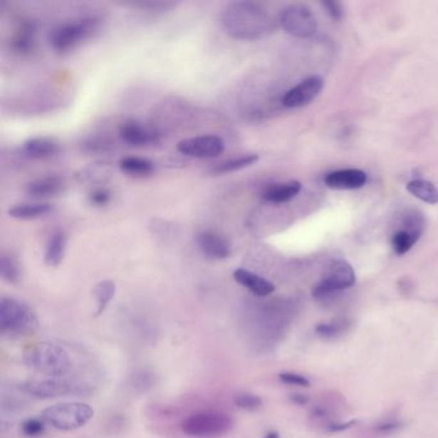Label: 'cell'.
<instances>
[{
  "label": "cell",
  "mask_w": 438,
  "mask_h": 438,
  "mask_svg": "<svg viewBox=\"0 0 438 438\" xmlns=\"http://www.w3.org/2000/svg\"><path fill=\"white\" fill-rule=\"evenodd\" d=\"M221 25L233 39L257 40L274 33V19L265 8L252 1H234L224 9Z\"/></svg>",
  "instance_id": "1"
},
{
  "label": "cell",
  "mask_w": 438,
  "mask_h": 438,
  "mask_svg": "<svg viewBox=\"0 0 438 438\" xmlns=\"http://www.w3.org/2000/svg\"><path fill=\"white\" fill-rule=\"evenodd\" d=\"M24 361L35 372L52 378H63L72 369L71 358L65 348L49 342L27 346L24 350Z\"/></svg>",
  "instance_id": "2"
},
{
  "label": "cell",
  "mask_w": 438,
  "mask_h": 438,
  "mask_svg": "<svg viewBox=\"0 0 438 438\" xmlns=\"http://www.w3.org/2000/svg\"><path fill=\"white\" fill-rule=\"evenodd\" d=\"M39 319L33 308L25 302L12 297L0 301V332L8 338H22L35 333Z\"/></svg>",
  "instance_id": "3"
},
{
  "label": "cell",
  "mask_w": 438,
  "mask_h": 438,
  "mask_svg": "<svg viewBox=\"0 0 438 438\" xmlns=\"http://www.w3.org/2000/svg\"><path fill=\"white\" fill-rule=\"evenodd\" d=\"M100 21L97 17H83L67 21L53 27L48 36L49 44L56 52L66 53L92 38L98 31Z\"/></svg>",
  "instance_id": "4"
},
{
  "label": "cell",
  "mask_w": 438,
  "mask_h": 438,
  "mask_svg": "<svg viewBox=\"0 0 438 438\" xmlns=\"http://www.w3.org/2000/svg\"><path fill=\"white\" fill-rule=\"evenodd\" d=\"M94 417V410L84 402H59L48 406L40 414V419L48 427L57 431H76L88 424Z\"/></svg>",
  "instance_id": "5"
},
{
  "label": "cell",
  "mask_w": 438,
  "mask_h": 438,
  "mask_svg": "<svg viewBox=\"0 0 438 438\" xmlns=\"http://www.w3.org/2000/svg\"><path fill=\"white\" fill-rule=\"evenodd\" d=\"M233 425V419L224 412H201L184 419L182 431L192 438H217L229 433Z\"/></svg>",
  "instance_id": "6"
},
{
  "label": "cell",
  "mask_w": 438,
  "mask_h": 438,
  "mask_svg": "<svg viewBox=\"0 0 438 438\" xmlns=\"http://www.w3.org/2000/svg\"><path fill=\"white\" fill-rule=\"evenodd\" d=\"M356 281L353 268L345 260H335L328 266L327 273L314 288L315 300H324L329 296L353 287Z\"/></svg>",
  "instance_id": "7"
},
{
  "label": "cell",
  "mask_w": 438,
  "mask_h": 438,
  "mask_svg": "<svg viewBox=\"0 0 438 438\" xmlns=\"http://www.w3.org/2000/svg\"><path fill=\"white\" fill-rule=\"evenodd\" d=\"M281 27L297 38H310L316 33L318 24L311 9L305 4H292L281 11Z\"/></svg>",
  "instance_id": "8"
},
{
  "label": "cell",
  "mask_w": 438,
  "mask_h": 438,
  "mask_svg": "<svg viewBox=\"0 0 438 438\" xmlns=\"http://www.w3.org/2000/svg\"><path fill=\"white\" fill-rule=\"evenodd\" d=\"M76 385H73L70 380L65 378H52V377H44V378H33L28 380L24 383H21L20 388L22 392L27 393L33 396L35 399L49 400L56 397H63L67 395L78 392Z\"/></svg>",
  "instance_id": "9"
},
{
  "label": "cell",
  "mask_w": 438,
  "mask_h": 438,
  "mask_svg": "<svg viewBox=\"0 0 438 438\" xmlns=\"http://www.w3.org/2000/svg\"><path fill=\"white\" fill-rule=\"evenodd\" d=\"M224 148V140L217 135L189 137L177 144V151L182 155L194 158L217 157L223 153Z\"/></svg>",
  "instance_id": "10"
},
{
  "label": "cell",
  "mask_w": 438,
  "mask_h": 438,
  "mask_svg": "<svg viewBox=\"0 0 438 438\" xmlns=\"http://www.w3.org/2000/svg\"><path fill=\"white\" fill-rule=\"evenodd\" d=\"M324 88V80L320 76H310L298 85L288 90L281 99V103L288 108H300L310 105Z\"/></svg>",
  "instance_id": "11"
},
{
  "label": "cell",
  "mask_w": 438,
  "mask_h": 438,
  "mask_svg": "<svg viewBox=\"0 0 438 438\" xmlns=\"http://www.w3.org/2000/svg\"><path fill=\"white\" fill-rule=\"evenodd\" d=\"M118 135L124 143L132 147H145L157 143L160 140V132L152 129L151 126L142 124L139 121H126L120 126Z\"/></svg>",
  "instance_id": "12"
},
{
  "label": "cell",
  "mask_w": 438,
  "mask_h": 438,
  "mask_svg": "<svg viewBox=\"0 0 438 438\" xmlns=\"http://www.w3.org/2000/svg\"><path fill=\"white\" fill-rule=\"evenodd\" d=\"M197 246L211 260H225L231 254V246L225 236L214 230H203L196 236Z\"/></svg>",
  "instance_id": "13"
},
{
  "label": "cell",
  "mask_w": 438,
  "mask_h": 438,
  "mask_svg": "<svg viewBox=\"0 0 438 438\" xmlns=\"http://www.w3.org/2000/svg\"><path fill=\"white\" fill-rule=\"evenodd\" d=\"M367 182V172L359 169L332 171L324 177V183L327 184L329 188L337 190L360 189Z\"/></svg>",
  "instance_id": "14"
},
{
  "label": "cell",
  "mask_w": 438,
  "mask_h": 438,
  "mask_svg": "<svg viewBox=\"0 0 438 438\" xmlns=\"http://www.w3.org/2000/svg\"><path fill=\"white\" fill-rule=\"evenodd\" d=\"M419 217L414 215L407 220V228L401 229L392 236L393 251L396 255L402 256L407 254L412 246L418 242L419 236L422 234V224L419 223Z\"/></svg>",
  "instance_id": "15"
},
{
  "label": "cell",
  "mask_w": 438,
  "mask_h": 438,
  "mask_svg": "<svg viewBox=\"0 0 438 438\" xmlns=\"http://www.w3.org/2000/svg\"><path fill=\"white\" fill-rule=\"evenodd\" d=\"M233 278L238 284L247 288L249 292H252L257 297H268L275 291L274 284L271 281L246 268L236 270L233 273Z\"/></svg>",
  "instance_id": "16"
},
{
  "label": "cell",
  "mask_w": 438,
  "mask_h": 438,
  "mask_svg": "<svg viewBox=\"0 0 438 438\" xmlns=\"http://www.w3.org/2000/svg\"><path fill=\"white\" fill-rule=\"evenodd\" d=\"M36 46V27L33 22H24L16 28L11 39V49L19 56H28Z\"/></svg>",
  "instance_id": "17"
},
{
  "label": "cell",
  "mask_w": 438,
  "mask_h": 438,
  "mask_svg": "<svg viewBox=\"0 0 438 438\" xmlns=\"http://www.w3.org/2000/svg\"><path fill=\"white\" fill-rule=\"evenodd\" d=\"M65 179L57 175L39 177L26 185V193L33 198H46L59 194L65 189Z\"/></svg>",
  "instance_id": "18"
},
{
  "label": "cell",
  "mask_w": 438,
  "mask_h": 438,
  "mask_svg": "<svg viewBox=\"0 0 438 438\" xmlns=\"http://www.w3.org/2000/svg\"><path fill=\"white\" fill-rule=\"evenodd\" d=\"M61 147L52 137H33L24 144V152L33 160H46L58 155Z\"/></svg>",
  "instance_id": "19"
},
{
  "label": "cell",
  "mask_w": 438,
  "mask_h": 438,
  "mask_svg": "<svg viewBox=\"0 0 438 438\" xmlns=\"http://www.w3.org/2000/svg\"><path fill=\"white\" fill-rule=\"evenodd\" d=\"M302 189V184L297 180L288 183L274 184L264 190L262 198L271 203H284L293 199Z\"/></svg>",
  "instance_id": "20"
},
{
  "label": "cell",
  "mask_w": 438,
  "mask_h": 438,
  "mask_svg": "<svg viewBox=\"0 0 438 438\" xmlns=\"http://www.w3.org/2000/svg\"><path fill=\"white\" fill-rule=\"evenodd\" d=\"M52 211L53 206L51 203H22L12 207L8 211V214L17 220H35L49 215Z\"/></svg>",
  "instance_id": "21"
},
{
  "label": "cell",
  "mask_w": 438,
  "mask_h": 438,
  "mask_svg": "<svg viewBox=\"0 0 438 438\" xmlns=\"http://www.w3.org/2000/svg\"><path fill=\"white\" fill-rule=\"evenodd\" d=\"M66 243H67V238L63 231L53 233L46 243V255H44V260L48 266L57 268L58 265H61V262L63 261Z\"/></svg>",
  "instance_id": "22"
},
{
  "label": "cell",
  "mask_w": 438,
  "mask_h": 438,
  "mask_svg": "<svg viewBox=\"0 0 438 438\" xmlns=\"http://www.w3.org/2000/svg\"><path fill=\"white\" fill-rule=\"evenodd\" d=\"M120 169L131 177H147L153 174L155 165L147 158L130 156L120 160Z\"/></svg>",
  "instance_id": "23"
},
{
  "label": "cell",
  "mask_w": 438,
  "mask_h": 438,
  "mask_svg": "<svg viewBox=\"0 0 438 438\" xmlns=\"http://www.w3.org/2000/svg\"><path fill=\"white\" fill-rule=\"evenodd\" d=\"M406 189L412 196L418 198L420 201L429 204H437L438 203V188L434 184L427 180H412L406 185Z\"/></svg>",
  "instance_id": "24"
},
{
  "label": "cell",
  "mask_w": 438,
  "mask_h": 438,
  "mask_svg": "<svg viewBox=\"0 0 438 438\" xmlns=\"http://www.w3.org/2000/svg\"><path fill=\"white\" fill-rule=\"evenodd\" d=\"M115 293H116V286L112 281H99L94 287L93 296L97 302V311H95L97 316L105 313V308L113 300Z\"/></svg>",
  "instance_id": "25"
},
{
  "label": "cell",
  "mask_w": 438,
  "mask_h": 438,
  "mask_svg": "<svg viewBox=\"0 0 438 438\" xmlns=\"http://www.w3.org/2000/svg\"><path fill=\"white\" fill-rule=\"evenodd\" d=\"M259 161L257 155H246L242 157L231 158L225 162L217 165L212 169L214 175H225L230 172H236V171L243 170L246 167H249L252 165L256 164Z\"/></svg>",
  "instance_id": "26"
},
{
  "label": "cell",
  "mask_w": 438,
  "mask_h": 438,
  "mask_svg": "<svg viewBox=\"0 0 438 438\" xmlns=\"http://www.w3.org/2000/svg\"><path fill=\"white\" fill-rule=\"evenodd\" d=\"M0 273L1 278L8 283L14 284L20 281V266L14 256L3 254L0 260Z\"/></svg>",
  "instance_id": "27"
},
{
  "label": "cell",
  "mask_w": 438,
  "mask_h": 438,
  "mask_svg": "<svg viewBox=\"0 0 438 438\" xmlns=\"http://www.w3.org/2000/svg\"><path fill=\"white\" fill-rule=\"evenodd\" d=\"M234 404L244 412H257L262 406V400L254 393H238L234 397Z\"/></svg>",
  "instance_id": "28"
},
{
  "label": "cell",
  "mask_w": 438,
  "mask_h": 438,
  "mask_svg": "<svg viewBox=\"0 0 438 438\" xmlns=\"http://www.w3.org/2000/svg\"><path fill=\"white\" fill-rule=\"evenodd\" d=\"M346 328V321L334 320L332 323H321L315 328V332L324 338H333L335 335L342 333Z\"/></svg>",
  "instance_id": "29"
},
{
  "label": "cell",
  "mask_w": 438,
  "mask_h": 438,
  "mask_svg": "<svg viewBox=\"0 0 438 438\" xmlns=\"http://www.w3.org/2000/svg\"><path fill=\"white\" fill-rule=\"evenodd\" d=\"M46 425L41 419L30 418L22 423L21 429L26 437H39L46 431Z\"/></svg>",
  "instance_id": "30"
},
{
  "label": "cell",
  "mask_w": 438,
  "mask_h": 438,
  "mask_svg": "<svg viewBox=\"0 0 438 438\" xmlns=\"http://www.w3.org/2000/svg\"><path fill=\"white\" fill-rule=\"evenodd\" d=\"M279 380L289 386L310 387V380L305 375L293 373V372H284V373L279 374Z\"/></svg>",
  "instance_id": "31"
},
{
  "label": "cell",
  "mask_w": 438,
  "mask_h": 438,
  "mask_svg": "<svg viewBox=\"0 0 438 438\" xmlns=\"http://www.w3.org/2000/svg\"><path fill=\"white\" fill-rule=\"evenodd\" d=\"M111 192L105 188H97L89 194V201L97 207H103L111 202Z\"/></svg>",
  "instance_id": "32"
},
{
  "label": "cell",
  "mask_w": 438,
  "mask_h": 438,
  "mask_svg": "<svg viewBox=\"0 0 438 438\" xmlns=\"http://www.w3.org/2000/svg\"><path fill=\"white\" fill-rule=\"evenodd\" d=\"M323 6L327 9L329 16L333 20H340L343 17V8L337 1H323Z\"/></svg>",
  "instance_id": "33"
},
{
  "label": "cell",
  "mask_w": 438,
  "mask_h": 438,
  "mask_svg": "<svg viewBox=\"0 0 438 438\" xmlns=\"http://www.w3.org/2000/svg\"><path fill=\"white\" fill-rule=\"evenodd\" d=\"M402 425V423H400V422H383V423H380V424L377 425V431L380 432V433H391L393 431H397L400 427Z\"/></svg>",
  "instance_id": "34"
},
{
  "label": "cell",
  "mask_w": 438,
  "mask_h": 438,
  "mask_svg": "<svg viewBox=\"0 0 438 438\" xmlns=\"http://www.w3.org/2000/svg\"><path fill=\"white\" fill-rule=\"evenodd\" d=\"M356 423H358L356 420H351V422H347V423H334V424H330L328 427V432L337 433V432L346 431V429L351 428Z\"/></svg>",
  "instance_id": "35"
},
{
  "label": "cell",
  "mask_w": 438,
  "mask_h": 438,
  "mask_svg": "<svg viewBox=\"0 0 438 438\" xmlns=\"http://www.w3.org/2000/svg\"><path fill=\"white\" fill-rule=\"evenodd\" d=\"M291 400L297 404V405H306L308 402V397L306 395H300V393H296V395H292V397Z\"/></svg>",
  "instance_id": "36"
},
{
  "label": "cell",
  "mask_w": 438,
  "mask_h": 438,
  "mask_svg": "<svg viewBox=\"0 0 438 438\" xmlns=\"http://www.w3.org/2000/svg\"><path fill=\"white\" fill-rule=\"evenodd\" d=\"M264 438H281V436H279L278 432L271 431L268 432V433L264 436Z\"/></svg>",
  "instance_id": "37"
}]
</instances>
